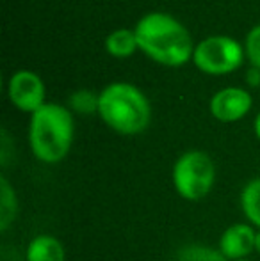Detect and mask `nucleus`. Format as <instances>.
Instances as JSON below:
<instances>
[{
  "label": "nucleus",
  "instance_id": "0eeeda50",
  "mask_svg": "<svg viewBox=\"0 0 260 261\" xmlns=\"http://www.w3.org/2000/svg\"><path fill=\"white\" fill-rule=\"evenodd\" d=\"M251 107V96L248 91L239 87H226L216 93L210 100V112L216 119L225 121H237L246 116Z\"/></svg>",
  "mask_w": 260,
  "mask_h": 261
},
{
  "label": "nucleus",
  "instance_id": "f3484780",
  "mask_svg": "<svg viewBox=\"0 0 260 261\" xmlns=\"http://www.w3.org/2000/svg\"><path fill=\"white\" fill-rule=\"evenodd\" d=\"M255 134H257V137L260 139V114L257 116V119H255Z\"/></svg>",
  "mask_w": 260,
  "mask_h": 261
},
{
  "label": "nucleus",
  "instance_id": "f8f14e48",
  "mask_svg": "<svg viewBox=\"0 0 260 261\" xmlns=\"http://www.w3.org/2000/svg\"><path fill=\"white\" fill-rule=\"evenodd\" d=\"M2 194H0V229L6 231L16 215V196L11 189L9 181L2 176L0 179Z\"/></svg>",
  "mask_w": 260,
  "mask_h": 261
},
{
  "label": "nucleus",
  "instance_id": "1a4fd4ad",
  "mask_svg": "<svg viewBox=\"0 0 260 261\" xmlns=\"http://www.w3.org/2000/svg\"><path fill=\"white\" fill-rule=\"evenodd\" d=\"M27 261H64L63 244L49 234H39L29 244Z\"/></svg>",
  "mask_w": 260,
  "mask_h": 261
},
{
  "label": "nucleus",
  "instance_id": "9b49d317",
  "mask_svg": "<svg viewBox=\"0 0 260 261\" xmlns=\"http://www.w3.org/2000/svg\"><path fill=\"white\" fill-rule=\"evenodd\" d=\"M241 206L251 224L260 229V178L250 181L241 194Z\"/></svg>",
  "mask_w": 260,
  "mask_h": 261
},
{
  "label": "nucleus",
  "instance_id": "9d476101",
  "mask_svg": "<svg viewBox=\"0 0 260 261\" xmlns=\"http://www.w3.org/2000/svg\"><path fill=\"white\" fill-rule=\"evenodd\" d=\"M105 46H107L109 54L114 57H129L137 48V38L135 32L129 29H118V31L111 32L105 39Z\"/></svg>",
  "mask_w": 260,
  "mask_h": 261
},
{
  "label": "nucleus",
  "instance_id": "6ab92c4d",
  "mask_svg": "<svg viewBox=\"0 0 260 261\" xmlns=\"http://www.w3.org/2000/svg\"><path fill=\"white\" fill-rule=\"evenodd\" d=\"M239 261H248V259H239Z\"/></svg>",
  "mask_w": 260,
  "mask_h": 261
},
{
  "label": "nucleus",
  "instance_id": "a211bd4d",
  "mask_svg": "<svg viewBox=\"0 0 260 261\" xmlns=\"http://www.w3.org/2000/svg\"><path fill=\"white\" fill-rule=\"evenodd\" d=\"M255 249H257V251L260 252V231L257 234H255Z\"/></svg>",
  "mask_w": 260,
  "mask_h": 261
},
{
  "label": "nucleus",
  "instance_id": "7ed1b4c3",
  "mask_svg": "<svg viewBox=\"0 0 260 261\" xmlns=\"http://www.w3.org/2000/svg\"><path fill=\"white\" fill-rule=\"evenodd\" d=\"M102 119L120 134L132 135L143 132L150 123V103L146 96L125 82L107 86L98 96Z\"/></svg>",
  "mask_w": 260,
  "mask_h": 261
},
{
  "label": "nucleus",
  "instance_id": "20e7f679",
  "mask_svg": "<svg viewBox=\"0 0 260 261\" xmlns=\"http://www.w3.org/2000/svg\"><path fill=\"white\" fill-rule=\"evenodd\" d=\"M216 179L212 158L203 151L184 153L173 167V183L184 199L196 201L210 192Z\"/></svg>",
  "mask_w": 260,
  "mask_h": 261
},
{
  "label": "nucleus",
  "instance_id": "2eb2a0df",
  "mask_svg": "<svg viewBox=\"0 0 260 261\" xmlns=\"http://www.w3.org/2000/svg\"><path fill=\"white\" fill-rule=\"evenodd\" d=\"M246 54L251 64L260 69V25L253 27L246 38Z\"/></svg>",
  "mask_w": 260,
  "mask_h": 261
},
{
  "label": "nucleus",
  "instance_id": "423d86ee",
  "mask_svg": "<svg viewBox=\"0 0 260 261\" xmlns=\"http://www.w3.org/2000/svg\"><path fill=\"white\" fill-rule=\"evenodd\" d=\"M9 98L18 109L32 112L39 109L45 100V86L36 73L21 69L16 71L9 80Z\"/></svg>",
  "mask_w": 260,
  "mask_h": 261
},
{
  "label": "nucleus",
  "instance_id": "ddd939ff",
  "mask_svg": "<svg viewBox=\"0 0 260 261\" xmlns=\"http://www.w3.org/2000/svg\"><path fill=\"white\" fill-rule=\"evenodd\" d=\"M177 261H226L221 251L207 247V245H185L178 251Z\"/></svg>",
  "mask_w": 260,
  "mask_h": 261
},
{
  "label": "nucleus",
  "instance_id": "dca6fc26",
  "mask_svg": "<svg viewBox=\"0 0 260 261\" xmlns=\"http://www.w3.org/2000/svg\"><path fill=\"white\" fill-rule=\"evenodd\" d=\"M255 71H257V68H253L250 73H248V76H250V84H253V86H255V84H258V80H260V75H258V73L255 75Z\"/></svg>",
  "mask_w": 260,
  "mask_h": 261
},
{
  "label": "nucleus",
  "instance_id": "39448f33",
  "mask_svg": "<svg viewBox=\"0 0 260 261\" xmlns=\"http://www.w3.org/2000/svg\"><path fill=\"white\" fill-rule=\"evenodd\" d=\"M193 59L201 71L221 75L239 68L243 62V46L228 36H210L200 41Z\"/></svg>",
  "mask_w": 260,
  "mask_h": 261
},
{
  "label": "nucleus",
  "instance_id": "6e6552de",
  "mask_svg": "<svg viewBox=\"0 0 260 261\" xmlns=\"http://www.w3.org/2000/svg\"><path fill=\"white\" fill-rule=\"evenodd\" d=\"M255 234L257 233L253 227L246 224H233L221 234L219 251L226 259L239 261L255 249Z\"/></svg>",
  "mask_w": 260,
  "mask_h": 261
},
{
  "label": "nucleus",
  "instance_id": "f03ea898",
  "mask_svg": "<svg viewBox=\"0 0 260 261\" xmlns=\"http://www.w3.org/2000/svg\"><path fill=\"white\" fill-rule=\"evenodd\" d=\"M29 141L38 160L45 164L63 160L73 141V117L69 110L56 103L41 105L31 117Z\"/></svg>",
  "mask_w": 260,
  "mask_h": 261
},
{
  "label": "nucleus",
  "instance_id": "f257e3e1",
  "mask_svg": "<svg viewBox=\"0 0 260 261\" xmlns=\"http://www.w3.org/2000/svg\"><path fill=\"white\" fill-rule=\"evenodd\" d=\"M137 45L146 55L168 66H180L193 55L191 36L166 13H150L135 25Z\"/></svg>",
  "mask_w": 260,
  "mask_h": 261
},
{
  "label": "nucleus",
  "instance_id": "4468645a",
  "mask_svg": "<svg viewBox=\"0 0 260 261\" xmlns=\"http://www.w3.org/2000/svg\"><path fill=\"white\" fill-rule=\"evenodd\" d=\"M69 103L77 112L91 114L94 110H98V96L91 93V91H79V93H75L69 98Z\"/></svg>",
  "mask_w": 260,
  "mask_h": 261
}]
</instances>
